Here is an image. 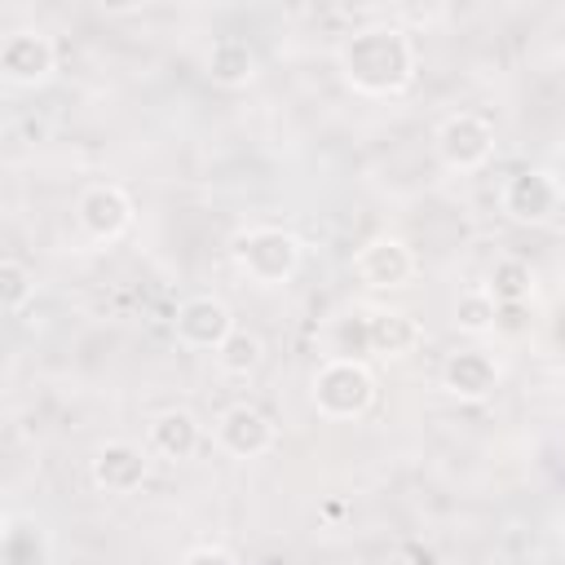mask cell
<instances>
[{
	"label": "cell",
	"instance_id": "6da1fadb",
	"mask_svg": "<svg viewBox=\"0 0 565 565\" xmlns=\"http://www.w3.org/2000/svg\"><path fill=\"white\" fill-rule=\"evenodd\" d=\"M335 66H340L344 84L362 97H402L415 84L419 53H415V40L406 35V26L371 22L340 40Z\"/></svg>",
	"mask_w": 565,
	"mask_h": 565
},
{
	"label": "cell",
	"instance_id": "8992f818",
	"mask_svg": "<svg viewBox=\"0 0 565 565\" xmlns=\"http://www.w3.org/2000/svg\"><path fill=\"white\" fill-rule=\"evenodd\" d=\"M57 71V49L40 26H18L0 40V79L13 88H40Z\"/></svg>",
	"mask_w": 565,
	"mask_h": 565
},
{
	"label": "cell",
	"instance_id": "7c38bea8",
	"mask_svg": "<svg viewBox=\"0 0 565 565\" xmlns=\"http://www.w3.org/2000/svg\"><path fill=\"white\" fill-rule=\"evenodd\" d=\"M503 380V366L486 349H455L441 362V388L459 402H486Z\"/></svg>",
	"mask_w": 565,
	"mask_h": 565
},
{
	"label": "cell",
	"instance_id": "7a4b0ae2",
	"mask_svg": "<svg viewBox=\"0 0 565 565\" xmlns=\"http://www.w3.org/2000/svg\"><path fill=\"white\" fill-rule=\"evenodd\" d=\"M230 260L234 269L256 282V287H282L296 278L300 260H305V243L282 230V225H252L243 234H234L230 243Z\"/></svg>",
	"mask_w": 565,
	"mask_h": 565
},
{
	"label": "cell",
	"instance_id": "4fadbf2b",
	"mask_svg": "<svg viewBox=\"0 0 565 565\" xmlns=\"http://www.w3.org/2000/svg\"><path fill=\"white\" fill-rule=\"evenodd\" d=\"M146 446H150L159 459L181 463V459H194V455H199V446H203V428H199V419H194L185 406H168V411H159V415L150 419V428H146Z\"/></svg>",
	"mask_w": 565,
	"mask_h": 565
},
{
	"label": "cell",
	"instance_id": "2e32d148",
	"mask_svg": "<svg viewBox=\"0 0 565 565\" xmlns=\"http://www.w3.org/2000/svg\"><path fill=\"white\" fill-rule=\"evenodd\" d=\"M486 291L499 305H525L534 296V269L521 256H499L490 265V274H486Z\"/></svg>",
	"mask_w": 565,
	"mask_h": 565
},
{
	"label": "cell",
	"instance_id": "9c48e42d",
	"mask_svg": "<svg viewBox=\"0 0 565 565\" xmlns=\"http://www.w3.org/2000/svg\"><path fill=\"white\" fill-rule=\"evenodd\" d=\"M415 269H419V260H415L411 243L397 238V234H380V238L362 243L358 256H353V274H358L366 287H375V291L406 287V282L415 278Z\"/></svg>",
	"mask_w": 565,
	"mask_h": 565
},
{
	"label": "cell",
	"instance_id": "ac0fdd59",
	"mask_svg": "<svg viewBox=\"0 0 565 565\" xmlns=\"http://www.w3.org/2000/svg\"><path fill=\"white\" fill-rule=\"evenodd\" d=\"M260 362H265V340L256 331H247V327H234L230 340L216 349V366L225 375H234V380H247Z\"/></svg>",
	"mask_w": 565,
	"mask_h": 565
},
{
	"label": "cell",
	"instance_id": "8fae6325",
	"mask_svg": "<svg viewBox=\"0 0 565 565\" xmlns=\"http://www.w3.org/2000/svg\"><path fill=\"white\" fill-rule=\"evenodd\" d=\"M88 477L106 494H132L150 477V450L137 446V441H124V437L102 441L93 450V459H88Z\"/></svg>",
	"mask_w": 565,
	"mask_h": 565
},
{
	"label": "cell",
	"instance_id": "ba28073f",
	"mask_svg": "<svg viewBox=\"0 0 565 565\" xmlns=\"http://www.w3.org/2000/svg\"><path fill=\"white\" fill-rule=\"evenodd\" d=\"M75 221L93 243H115L132 225V199L115 181H93L75 199Z\"/></svg>",
	"mask_w": 565,
	"mask_h": 565
},
{
	"label": "cell",
	"instance_id": "5b68a950",
	"mask_svg": "<svg viewBox=\"0 0 565 565\" xmlns=\"http://www.w3.org/2000/svg\"><path fill=\"white\" fill-rule=\"evenodd\" d=\"M433 146H437V159L450 172H477L494 154V128L472 110H455V115H446L437 124Z\"/></svg>",
	"mask_w": 565,
	"mask_h": 565
},
{
	"label": "cell",
	"instance_id": "ffe728a7",
	"mask_svg": "<svg viewBox=\"0 0 565 565\" xmlns=\"http://www.w3.org/2000/svg\"><path fill=\"white\" fill-rule=\"evenodd\" d=\"M0 300H4V313L9 318H18L35 300V274L22 260H13V256L0 260Z\"/></svg>",
	"mask_w": 565,
	"mask_h": 565
},
{
	"label": "cell",
	"instance_id": "3957f363",
	"mask_svg": "<svg viewBox=\"0 0 565 565\" xmlns=\"http://www.w3.org/2000/svg\"><path fill=\"white\" fill-rule=\"evenodd\" d=\"M309 397L322 419L349 424L375 406V375L362 358H327L309 380Z\"/></svg>",
	"mask_w": 565,
	"mask_h": 565
},
{
	"label": "cell",
	"instance_id": "5bb4252c",
	"mask_svg": "<svg viewBox=\"0 0 565 565\" xmlns=\"http://www.w3.org/2000/svg\"><path fill=\"white\" fill-rule=\"evenodd\" d=\"M419 344H424L419 318H411L406 309H393V305L371 309V318H366V349L371 353H380V358H406Z\"/></svg>",
	"mask_w": 565,
	"mask_h": 565
},
{
	"label": "cell",
	"instance_id": "9a60e30c",
	"mask_svg": "<svg viewBox=\"0 0 565 565\" xmlns=\"http://www.w3.org/2000/svg\"><path fill=\"white\" fill-rule=\"evenodd\" d=\"M203 66H207V79L221 88H243L256 79V53L243 35H216Z\"/></svg>",
	"mask_w": 565,
	"mask_h": 565
},
{
	"label": "cell",
	"instance_id": "e0dca14e",
	"mask_svg": "<svg viewBox=\"0 0 565 565\" xmlns=\"http://www.w3.org/2000/svg\"><path fill=\"white\" fill-rule=\"evenodd\" d=\"M0 556H4V565H44L49 543H44L40 525H26V521H18V516H4Z\"/></svg>",
	"mask_w": 565,
	"mask_h": 565
},
{
	"label": "cell",
	"instance_id": "30bf717a",
	"mask_svg": "<svg viewBox=\"0 0 565 565\" xmlns=\"http://www.w3.org/2000/svg\"><path fill=\"white\" fill-rule=\"evenodd\" d=\"M172 331L185 349H199V353H216L230 331H234V313L221 296H190L177 305V318H172Z\"/></svg>",
	"mask_w": 565,
	"mask_h": 565
},
{
	"label": "cell",
	"instance_id": "277c9868",
	"mask_svg": "<svg viewBox=\"0 0 565 565\" xmlns=\"http://www.w3.org/2000/svg\"><path fill=\"white\" fill-rule=\"evenodd\" d=\"M499 207L516 225H547L565 207V190H561V181L547 168H521V172H512L503 181Z\"/></svg>",
	"mask_w": 565,
	"mask_h": 565
},
{
	"label": "cell",
	"instance_id": "d6986e66",
	"mask_svg": "<svg viewBox=\"0 0 565 565\" xmlns=\"http://www.w3.org/2000/svg\"><path fill=\"white\" fill-rule=\"evenodd\" d=\"M455 327L463 335H486L499 327V300L486 291V287H468L459 300H455Z\"/></svg>",
	"mask_w": 565,
	"mask_h": 565
},
{
	"label": "cell",
	"instance_id": "44dd1931",
	"mask_svg": "<svg viewBox=\"0 0 565 565\" xmlns=\"http://www.w3.org/2000/svg\"><path fill=\"white\" fill-rule=\"evenodd\" d=\"M181 565H238V556L230 547H221V543H199V547H190L181 556Z\"/></svg>",
	"mask_w": 565,
	"mask_h": 565
},
{
	"label": "cell",
	"instance_id": "52a82bcc",
	"mask_svg": "<svg viewBox=\"0 0 565 565\" xmlns=\"http://www.w3.org/2000/svg\"><path fill=\"white\" fill-rule=\"evenodd\" d=\"M212 441H216L230 459H260V455L274 450L278 428H274V419H269L260 406H252V402H234V406H225V411L216 415Z\"/></svg>",
	"mask_w": 565,
	"mask_h": 565
}]
</instances>
